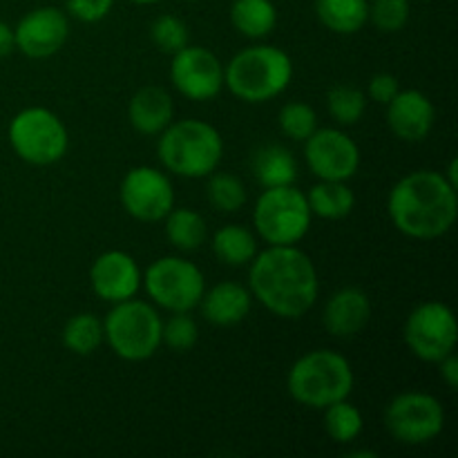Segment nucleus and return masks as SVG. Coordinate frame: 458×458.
<instances>
[{
	"label": "nucleus",
	"instance_id": "1",
	"mask_svg": "<svg viewBox=\"0 0 458 458\" xmlns=\"http://www.w3.org/2000/svg\"><path fill=\"white\" fill-rule=\"evenodd\" d=\"M249 291L267 311L284 320L307 316L318 300L316 264L298 246H268L250 259Z\"/></svg>",
	"mask_w": 458,
	"mask_h": 458
},
{
	"label": "nucleus",
	"instance_id": "2",
	"mask_svg": "<svg viewBox=\"0 0 458 458\" xmlns=\"http://www.w3.org/2000/svg\"><path fill=\"white\" fill-rule=\"evenodd\" d=\"M387 213L396 231L411 240H437L452 231L458 217L456 188L437 170L405 174L387 197Z\"/></svg>",
	"mask_w": 458,
	"mask_h": 458
},
{
	"label": "nucleus",
	"instance_id": "3",
	"mask_svg": "<svg viewBox=\"0 0 458 458\" xmlns=\"http://www.w3.org/2000/svg\"><path fill=\"white\" fill-rule=\"evenodd\" d=\"M293 79V61L276 45H253L237 52L224 67V85L244 103L280 97Z\"/></svg>",
	"mask_w": 458,
	"mask_h": 458
},
{
	"label": "nucleus",
	"instance_id": "4",
	"mask_svg": "<svg viewBox=\"0 0 458 458\" xmlns=\"http://www.w3.org/2000/svg\"><path fill=\"white\" fill-rule=\"evenodd\" d=\"M159 159L168 173L201 179L215 173L224 157V139L210 123L199 119L173 121L159 134Z\"/></svg>",
	"mask_w": 458,
	"mask_h": 458
},
{
	"label": "nucleus",
	"instance_id": "5",
	"mask_svg": "<svg viewBox=\"0 0 458 458\" xmlns=\"http://www.w3.org/2000/svg\"><path fill=\"white\" fill-rule=\"evenodd\" d=\"M352 362L331 349H316L293 362L286 376L291 398L309 410H325L331 403L344 401L352 394Z\"/></svg>",
	"mask_w": 458,
	"mask_h": 458
},
{
	"label": "nucleus",
	"instance_id": "6",
	"mask_svg": "<svg viewBox=\"0 0 458 458\" xmlns=\"http://www.w3.org/2000/svg\"><path fill=\"white\" fill-rule=\"evenodd\" d=\"M159 311L143 300H123L112 307L103 320V340L112 352L128 362L148 360L161 347Z\"/></svg>",
	"mask_w": 458,
	"mask_h": 458
},
{
	"label": "nucleus",
	"instance_id": "7",
	"mask_svg": "<svg viewBox=\"0 0 458 458\" xmlns=\"http://www.w3.org/2000/svg\"><path fill=\"white\" fill-rule=\"evenodd\" d=\"M311 208L307 195L291 186L264 188L253 208L258 235L268 246H293L311 228Z\"/></svg>",
	"mask_w": 458,
	"mask_h": 458
},
{
	"label": "nucleus",
	"instance_id": "8",
	"mask_svg": "<svg viewBox=\"0 0 458 458\" xmlns=\"http://www.w3.org/2000/svg\"><path fill=\"white\" fill-rule=\"evenodd\" d=\"M9 143L22 161L52 165L65 157L70 137L67 128L47 107H25L9 123Z\"/></svg>",
	"mask_w": 458,
	"mask_h": 458
},
{
	"label": "nucleus",
	"instance_id": "9",
	"mask_svg": "<svg viewBox=\"0 0 458 458\" xmlns=\"http://www.w3.org/2000/svg\"><path fill=\"white\" fill-rule=\"evenodd\" d=\"M141 284L157 307L170 313L192 311L199 307L206 291L204 273L186 258H159L148 267Z\"/></svg>",
	"mask_w": 458,
	"mask_h": 458
},
{
	"label": "nucleus",
	"instance_id": "10",
	"mask_svg": "<svg viewBox=\"0 0 458 458\" xmlns=\"http://www.w3.org/2000/svg\"><path fill=\"white\" fill-rule=\"evenodd\" d=\"M385 428L403 445H425L445 428V410L432 394H398L385 410Z\"/></svg>",
	"mask_w": 458,
	"mask_h": 458
},
{
	"label": "nucleus",
	"instance_id": "11",
	"mask_svg": "<svg viewBox=\"0 0 458 458\" xmlns=\"http://www.w3.org/2000/svg\"><path fill=\"white\" fill-rule=\"evenodd\" d=\"M405 343L416 358L438 362L456 349L458 327L454 311L443 302H423L407 316Z\"/></svg>",
	"mask_w": 458,
	"mask_h": 458
},
{
	"label": "nucleus",
	"instance_id": "12",
	"mask_svg": "<svg viewBox=\"0 0 458 458\" xmlns=\"http://www.w3.org/2000/svg\"><path fill=\"white\" fill-rule=\"evenodd\" d=\"M119 199L130 217L139 222H161L174 208L173 182L152 165H137L125 173Z\"/></svg>",
	"mask_w": 458,
	"mask_h": 458
},
{
	"label": "nucleus",
	"instance_id": "13",
	"mask_svg": "<svg viewBox=\"0 0 458 458\" xmlns=\"http://www.w3.org/2000/svg\"><path fill=\"white\" fill-rule=\"evenodd\" d=\"M304 159L309 170L325 182H347L360 168L356 141L335 128H318L304 141Z\"/></svg>",
	"mask_w": 458,
	"mask_h": 458
},
{
	"label": "nucleus",
	"instance_id": "14",
	"mask_svg": "<svg viewBox=\"0 0 458 458\" xmlns=\"http://www.w3.org/2000/svg\"><path fill=\"white\" fill-rule=\"evenodd\" d=\"M170 79L177 92L191 101H210L224 88V65L206 47L186 45L173 54Z\"/></svg>",
	"mask_w": 458,
	"mask_h": 458
},
{
	"label": "nucleus",
	"instance_id": "15",
	"mask_svg": "<svg viewBox=\"0 0 458 458\" xmlns=\"http://www.w3.org/2000/svg\"><path fill=\"white\" fill-rule=\"evenodd\" d=\"M70 36L67 13L58 7H38L25 13L13 27L16 47L30 58L54 56Z\"/></svg>",
	"mask_w": 458,
	"mask_h": 458
},
{
	"label": "nucleus",
	"instance_id": "16",
	"mask_svg": "<svg viewBox=\"0 0 458 458\" xmlns=\"http://www.w3.org/2000/svg\"><path fill=\"white\" fill-rule=\"evenodd\" d=\"M141 268L132 255L123 250H107L94 259L89 268V284L92 291L106 302H123L134 298L141 289Z\"/></svg>",
	"mask_w": 458,
	"mask_h": 458
},
{
	"label": "nucleus",
	"instance_id": "17",
	"mask_svg": "<svg viewBox=\"0 0 458 458\" xmlns=\"http://www.w3.org/2000/svg\"><path fill=\"white\" fill-rule=\"evenodd\" d=\"M437 110L432 101L419 89L398 92L387 103V125L398 139L407 143H419L432 132Z\"/></svg>",
	"mask_w": 458,
	"mask_h": 458
},
{
	"label": "nucleus",
	"instance_id": "18",
	"mask_svg": "<svg viewBox=\"0 0 458 458\" xmlns=\"http://www.w3.org/2000/svg\"><path fill=\"white\" fill-rule=\"evenodd\" d=\"M371 318V302L367 293L356 286L340 289L327 300L322 322L325 329L335 338H353L360 334Z\"/></svg>",
	"mask_w": 458,
	"mask_h": 458
},
{
	"label": "nucleus",
	"instance_id": "19",
	"mask_svg": "<svg viewBox=\"0 0 458 458\" xmlns=\"http://www.w3.org/2000/svg\"><path fill=\"white\" fill-rule=\"evenodd\" d=\"M128 119L139 134L159 137L174 119L173 97L164 88L146 85L130 98Z\"/></svg>",
	"mask_w": 458,
	"mask_h": 458
},
{
	"label": "nucleus",
	"instance_id": "20",
	"mask_svg": "<svg viewBox=\"0 0 458 458\" xmlns=\"http://www.w3.org/2000/svg\"><path fill=\"white\" fill-rule=\"evenodd\" d=\"M253 304V295L237 282H219L213 289L204 291L199 307L206 320L215 327H233L246 320Z\"/></svg>",
	"mask_w": 458,
	"mask_h": 458
},
{
	"label": "nucleus",
	"instance_id": "21",
	"mask_svg": "<svg viewBox=\"0 0 458 458\" xmlns=\"http://www.w3.org/2000/svg\"><path fill=\"white\" fill-rule=\"evenodd\" d=\"M250 170L262 188L291 186L298 179V161L293 152L277 143L258 148L250 159Z\"/></svg>",
	"mask_w": 458,
	"mask_h": 458
},
{
	"label": "nucleus",
	"instance_id": "22",
	"mask_svg": "<svg viewBox=\"0 0 458 458\" xmlns=\"http://www.w3.org/2000/svg\"><path fill=\"white\" fill-rule=\"evenodd\" d=\"M316 13L334 34H356L369 21L367 0H316Z\"/></svg>",
	"mask_w": 458,
	"mask_h": 458
},
{
	"label": "nucleus",
	"instance_id": "23",
	"mask_svg": "<svg viewBox=\"0 0 458 458\" xmlns=\"http://www.w3.org/2000/svg\"><path fill=\"white\" fill-rule=\"evenodd\" d=\"M231 22L246 38H264L277 25V9L271 0H235L231 7Z\"/></svg>",
	"mask_w": 458,
	"mask_h": 458
},
{
	"label": "nucleus",
	"instance_id": "24",
	"mask_svg": "<svg viewBox=\"0 0 458 458\" xmlns=\"http://www.w3.org/2000/svg\"><path fill=\"white\" fill-rule=\"evenodd\" d=\"M213 253L226 267H246L258 255V240L249 228L228 224L213 235Z\"/></svg>",
	"mask_w": 458,
	"mask_h": 458
},
{
	"label": "nucleus",
	"instance_id": "25",
	"mask_svg": "<svg viewBox=\"0 0 458 458\" xmlns=\"http://www.w3.org/2000/svg\"><path fill=\"white\" fill-rule=\"evenodd\" d=\"M307 201L311 215H318L322 219H344L356 206V195L347 186V182L320 179V183H316L307 192Z\"/></svg>",
	"mask_w": 458,
	"mask_h": 458
},
{
	"label": "nucleus",
	"instance_id": "26",
	"mask_svg": "<svg viewBox=\"0 0 458 458\" xmlns=\"http://www.w3.org/2000/svg\"><path fill=\"white\" fill-rule=\"evenodd\" d=\"M165 237L174 249L183 253L201 249L206 242V222L197 210L173 208L165 215Z\"/></svg>",
	"mask_w": 458,
	"mask_h": 458
},
{
	"label": "nucleus",
	"instance_id": "27",
	"mask_svg": "<svg viewBox=\"0 0 458 458\" xmlns=\"http://www.w3.org/2000/svg\"><path fill=\"white\" fill-rule=\"evenodd\" d=\"M103 343V322L94 313H76L65 322L63 344L76 356H89Z\"/></svg>",
	"mask_w": 458,
	"mask_h": 458
},
{
	"label": "nucleus",
	"instance_id": "28",
	"mask_svg": "<svg viewBox=\"0 0 458 458\" xmlns=\"http://www.w3.org/2000/svg\"><path fill=\"white\" fill-rule=\"evenodd\" d=\"M362 425L365 420H362L360 410L352 405L347 398L325 407V429L331 441L343 443V445L356 441L362 432Z\"/></svg>",
	"mask_w": 458,
	"mask_h": 458
},
{
	"label": "nucleus",
	"instance_id": "29",
	"mask_svg": "<svg viewBox=\"0 0 458 458\" xmlns=\"http://www.w3.org/2000/svg\"><path fill=\"white\" fill-rule=\"evenodd\" d=\"M327 110L340 125H356L365 116L367 97L353 85H335L327 94Z\"/></svg>",
	"mask_w": 458,
	"mask_h": 458
},
{
	"label": "nucleus",
	"instance_id": "30",
	"mask_svg": "<svg viewBox=\"0 0 458 458\" xmlns=\"http://www.w3.org/2000/svg\"><path fill=\"white\" fill-rule=\"evenodd\" d=\"M206 195L210 204L222 213H237L246 204L244 183L231 173H210Z\"/></svg>",
	"mask_w": 458,
	"mask_h": 458
},
{
	"label": "nucleus",
	"instance_id": "31",
	"mask_svg": "<svg viewBox=\"0 0 458 458\" xmlns=\"http://www.w3.org/2000/svg\"><path fill=\"white\" fill-rule=\"evenodd\" d=\"M282 132L293 141H307L313 132L318 130V116L309 103L302 101H291L286 103L277 116Z\"/></svg>",
	"mask_w": 458,
	"mask_h": 458
},
{
	"label": "nucleus",
	"instance_id": "32",
	"mask_svg": "<svg viewBox=\"0 0 458 458\" xmlns=\"http://www.w3.org/2000/svg\"><path fill=\"white\" fill-rule=\"evenodd\" d=\"M150 38L161 52L173 56V54L182 52L191 43V31H188V25L182 18L173 16V13H164L150 25Z\"/></svg>",
	"mask_w": 458,
	"mask_h": 458
},
{
	"label": "nucleus",
	"instance_id": "33",
	"mask_svg": "<svg viewBox=\"0 0 458 458\" xmlns=\"http://www.w3.org/2000/svg\"><path fill=\"white\" fill-rule=\"evenodd\" d=\"M199 338V327L191 318V311H177L161 327V344H168L173 352H191Z\"/></svg>",
	"mask_w": 458,
	"mask_h": 458
},
{
	"label": "nucleus",
	"instance_id": "34",
	"mask_svg": "<svg viewBox=\"0 0 458 458\" xmlns=\"http://www.w3.org/2000/svg\"><path fill=\"white\" fill-rule=\"evenodd\" d=\"M369 21L376 30L387 34L401 31L410 21V0H374L369 4Z\"/></svg>",
	"mask_w": 458,
	"mask_h": 458
},
{
	"label": "nucleus",
	"instance_id": "35",
	"mask_svg": "<svg viewBox=\"0 0 458 458\" xmlns=\"http://www.w3.org/2000/svg\"><path fill=\"white\" fill-rule=\"evenodd\" d=\"M114 0H65V9L70 16L81 22H98L110 13Z\"/></svg>",
	"mask_w": 458,
	"mask_h": 458
},
{
	"label": "nucleus",
	"instance_id": "36",
	"mask_svg": "<svg viewBox=\"0 0 458 458\" xmlns=\"http://www.w3.org/2000/svg\"><path fill=\"white\" fill-rule=\"evenodd\" d=\"M398 92H401L398 79L394 74H387V72H383V74H376L374 79L369 81V97L374 98L376 103H380V106H387V103L392 101Z\"/></svg>",
	"mask_w": 458,
	"mask_h": 458
},
{
	"label": "nucleus",
	"instance_id": "37",
	"mask_svg": "<svg viewBox=\"0 0 458 458\" xmlns=\"http://www.w3.org/2000/svg\"><path fill=\"white\" fill-rule=\"evenodd\" d=\"M437 365H438V371H441V378L445 380L447 387L456 389V385H458V358L454 356V352L447 353L445 358H441Z\"/></svg>",
	"mask_w": 458,
	"mask_h": 458
},
{
	"label": "nucleus",
	"instance_id": "38",
	"mask_svg": "<svg viewBox=\"0 0 458 458\" xmlns=\"http://www.w3.org/2000/svg\"><path fill=\"white\" fill-rule=\"evenodd\" d=\"M16 47V40H13V30L7 22L0 21V58H4L7 54H12V49Z\"/></svg>",
	"mask_w": 458,
	"mask_h": 458
},
{
	"label": "nucleus",
	"instance_id": "39",
	"mask_svg": "<svg viewBox=\"0 0 458 458\" xmlns=\"http://www.w3.org/2000/svg\"><path fill=\"white\" fill-rule=\"evenodd\" d=\"M456 170H458L456 159H452V161H450V168H447V173H443V174H445L447 182H450L454 188H458V174H456Z\"/></svg>",
	"mask_w": 458,
	"mask_h": 458
},
{
	"label": "nucleus",
	"instance_id": "40",
	"mask_svg": "<svg viewBox=\"0 0 458 458\" xmlns=\"http://www.w3.org/2000/svg\"><path fill=\"white\" fill-rule=\"evenodd\" d=\"M130 3H137V4H152V3H159V0H130Z\"/></svg>",
	"mask_w": 458,
	"mask_h": 458
}]
</instances>
